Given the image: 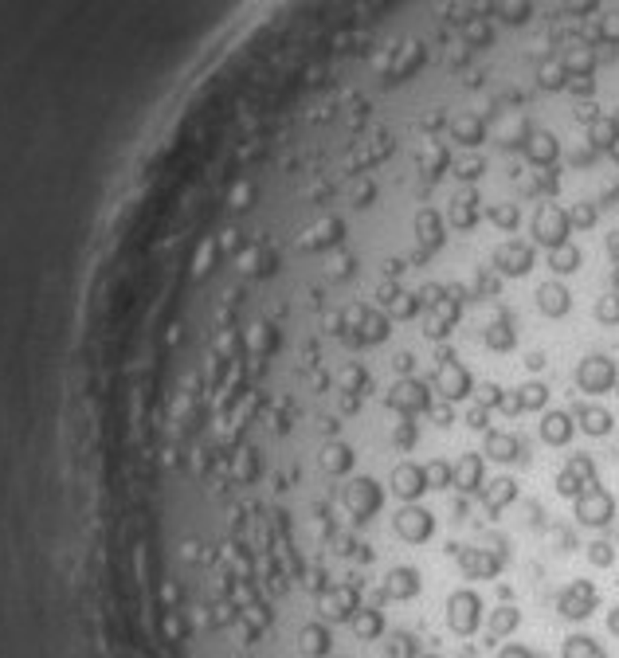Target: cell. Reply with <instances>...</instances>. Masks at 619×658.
<instances>
[{
    "instance_id": "6",
    "label": "cell",
    "mask_w": 619,
    "mask_h": 658,
    "mask_svg": "<svg viewBox=\"0 0 619 658\" xmlns=\"http://www.w3.org/2000/svg\"><path fill=\"white\" fill-rule=\"evenodd\" d=\"M561 658H608V651L588 635H569L561 643Z\"/></svg>"
},
{
    "instance_id": "7",
    "label": "cell",
    "mask_w": 619,
    "mask_h": 658,
    "mask_svg": "<svg viewBox=\"0 0 619 658\" xmlns=\"http://www.w3.org/2000/svg\"><path fill=\"white\" fill-rule=\"evenodd\" d=\"M588 561L596 564V569H612V564H615V545L612 541H592L588 545Z\"/></svg>"
},
{
    "instance_id": "5",
    "label": "cell",
    "mask_w": 619,
    "mask_h": 658,
    "mask_svg": "<svg viewBox=\"0 0 619 658\" xmlns=\"http://www.w3.org/2000/svg\"><path fill=\"white\" fill-rule=\"evenodd\" d=\"M517 627H522V611H517L514 603H498V608L486 616V639L490 643H506Z\"/></svg>"
},
{
    "instance_id": "4",
    "label": "cell",
    "mask_w": 619,
    "mask_h": 658,
    "mask_svg": "<svg viewBox=\"0 0 619 658\" xmlns=\"http://www.w3.org/2000/svg\"><path fill=\"white\" fill-rule=\"evenodd\" d=\"M596 608H600V592H596V584H592V580H572L569 588L557 596V616L572 619V624L588 619Z\"/></svg>"
},
{
    "instance_id": "3",
    "label": "cell",
    "mask_w": 619,
    "mask_h": 658,
    "mask_svg": "<svg viewBox=\"0 0 619 658\" xmlns=\"http://www.w3.org/2000/svg\"><path fill=\"white\" fill-rule=\"evenodd\" d=\"M572 517H577L585 529H604V525H612V521H615V498H612V490H604V486L596 482V486L585 490L577 501H572Z\"/></svg>"
},
{
    "instance_id": "8",
    "label": "cell",
    "mask_w": 619,
    "mask_h": 658,
    "mask_svg": "<svg viewBox=\"0 0 619 658\" xmlns=\"http://www.w3.org/2000/svg\"><path fill=\"white\" fill-rule=\"evenodd\" d=\"M498 658H533V651H530V647H522V643H502Z\"/></svg>"
},
{
    "instance_id": "9",
    "label": "cell",
    "mask_w": 619,
    "mask_h": 658,
    "mask_svg": "<svg viewBox=\"0 0 619 658\" xmlns=\"http://www.w3.org/2000/svg\"><path fill=\"white\" fill-rule=\"evenodd\" d=\"M608 635H615V639H619V608L608 611Z\"/></svg>"
},
{
    "instance_id": "2",
    "label": "cell",
    "mask_w": 619,
    "mask_h": 658,
    "mask_svg": "<svg viewBox=\"0 0 619 658\" xmlns=\"http://www.w3.org/2000/svg\"><path fill=\"white\" fill-rule=\"evenodd\" d=\"M600 482V474H596V459L592 455H569L564 459V466L557 471V482H553V490L561 494V498H569V501H577L585 490H592Z\"/></svg>"
},
{
    "instance_id": "1",
    "label": "cell",
    "mask_w": 619,
    "mask_h": 658,
    "mask_svg": "<svg viewBox=\"0 0 619 658\" xmlns=\"http://www.w3.org/2000/svg\"><path fill=\"white\" fill-rule=\"evenodd\" d=\"M482 596L475 588H455L447 603H443V624H447L451 635H459V639H470V635H478L482 631Z\"/></svg>"
}]
</instances>
